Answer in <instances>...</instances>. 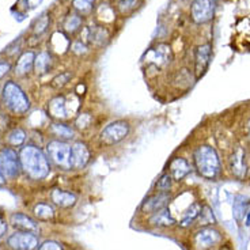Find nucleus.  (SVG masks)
I'll use <instances>...</instances> for the list:
<instances>
[{"instance_id": "1", "label": "nucleus", "mask_w": 250, "mask_h": 250, "mask_svg": "<svg viewBox=\"0 0 250 250\" xmlns=\"http://www.w3.org/2000/svg\"><path fill=\"white\" fill-rule=\"evenodd\" d=\"M19 161H21L22 171L31 180L40 181L46 178L49 174L50 166L48 156L36 146L27 144L22 147L19 152Z\"/></svg>"}, {"instance_id": "2", "label": "nucleus", "mask_w": 250, "mask_h": 250, "mask_svg": "<svg viewBox=\"0 0 250 250\" xmlns=\"http://www.w3.org/2000/svg\"><path fill=\"white\" fill-rule=\"evenodd\" d=\"M193 163L197 173L206 180H215L220 173L218 152L211 146H200L193 152Z\"/></svg>"}, {"instance_id": "3", "label": "nucleus", "mask_w": 250, "mask_h": 250, "mask_svg": "<svg viewBox=\"0 0 250 250\" xmlns=\"http://www.w3.org/2000/svg\"><path fill=\"white\" fill-rule=\"evenodd\" d=\"M1 102L10 112L18 116L25 114L30 109V101L27 98V95L14 81H8L4 83L3 90H1Z\"/></svg>"}, {"instance_id": "4", "label": "nucleus", "mask_w": 250, "mask_h": 250, "mask_svg": "<svg viewBox=\"0 0 250 250\" xmlns=\"http://www.w3.org/2000/svg\"><path fill=\"white\" fill-rule=\"evenodd\" d=\"M46 154L57 167L62 170L71 169V144L64 140H50L46 144Z\"/></svg>"}, {"instance_id": "5", "label": "nucleus", "mask_w": 250, "mask_h": 250, "mask_svg": "<svg viewBox=\"0 0 250 250\" xmlns=\"http://www.w3.org/2000/svg\"><path fill=\"white\" fill-rule=\"evenodd\" d=\"M22 171L19 154L11 147H4L0 150V173L6 180H15Z\"/></svg>"}, {"instance_id": "6", "label": "nucleus", "mask_w": 250, "mask_h": 250, "mask_svg": "<svg viewBox=\"0 0 250 250\" xmlns=\"http://www.w3.org/2000/svg\"><path fill=\"white\" fill-rule=\"evenodd\" d=\"M129 132H131L129 123L124 121V120H117V121H113L109 125H106L102 129L100 139L105 146H113V144L123 142L129 135Z\"/></svg>"}, {"instance_id": "7", "label": "nucleus", "mask_w": 250, "mask_h": 250, "mask_svg": "<svg viewBox=\"0 0 250 250\" xmlns=\"http://www.w3.org/2000/svg\"><path fill=\"white\" fill-rule=\"evenodd\" d=\"M215 0H193L190 4V18L196 25L209 22L215 17Z\"/></svg>"}, {"instance_id": "8", "label": "nucleus", "mask_w": 250, "mask_h": 250, "mask_svg": "<svg viewBox=\"0 0 250 250\" xmlns=\"http://www.w3.org/2000/svg\"><path fill=\"white\" fill-rule=\"evenodd\" d=\"M7 245L13 250H34L38 248V238L33 232L18 231L8 237Z\"/></svg>"}, {"instance_id": "9", "label": "nucleus", "mask_w": 250, "mask_h": 250, "mask_svg": "<svg viewBox=\"0 0 250 250\" xmlns=\"http://www.w3.org/2000/svg\"><path fill=\"white\" fill-rule=\"evenodd\" d=\"M212 57V46L211 44L199 45L194 50V75L199 81L201 76L206 74L208 65Z\"/></svg>"}, {"instance_id": "10", "label": "nucleus", "mask_w": 250, "mask_h": 250, "mask_svg": "<svg viewBox=\"0 0 250 250\" xmlns=\"http://www.w3.org/2000/svg\"><path fill=\"white\" fill-rule=\"evenodd\" d=\"M220 239H222V235L218 230H215L212 227H204L200 231L196 232L193 245L196 250H208L218 244Z\"/></svg>"}, {"instance_id": "11", "label": "nucleus", "mask_w": 250, "mask_h": 250, "mask_svg": "<svg viewBox=\"0 0 250 250\" xmlns=\"http://www.w3.org/2000/svg\"><path fill=\"white\" fill-rule=\"evenodd\" d=\"M90 162V150L87 144L83 142H75L71 146V169H84Z\"/></svg>"}, {"instance_id": "12", "label": "nucleus", "mask_w": 250, "mask_h": 250, "mask_svg": "<svg viewBox=\"0 0 250 250\" xmlns=\"http://www.w3.org/2000/svg\"><path fill=\"white\" fill-rule=\"evenodd\" d=\"M170 201L169 192H156L150 197H147L143 201V204L140 207L142 212L144 213H154L159 209L166 208Z\"/></svg>"}, {"instance_id": "13", "label": "nucleus", "mask_w": 250, "mask_h": 250, "mask_svg": "<svg viewBox=\"0 0 250 250\" xmlns=\"http://www.w3.org/2000/svg\"><path fill=\"white\" fill-rule=\"evenodd\" d=\"M10 223L13 226L14 229H17L19 231H26V232H33V234H37L38 232V223L33 218H30L29 215L25 213L15 212L10 216Z\"/></svg>"}, {"instance_id": "14", "label": "nucleus", "mask_w": 250, "mask_h": 250, "mask_svg": "<svg viewBox=\"0 0 250 250\" xmlns=\"http://www.w3.org/2000/svg\"><path fill=\"white\" fill-rule=\"evenodd\" d=\"M86 38L95 46H105L110 40V33L104 25H94L86 29Z\"/></svg>"}, {"instance_id": "15", "label": "nucleus", "mask_w": 250, "mask_h": 250, "mask_svg": "<svg viewBox=\"0 0 250 250\" xmlns=\"http://www.w3.org/2000/svg\"><path fill=\"white\" fill-rule=\"evenodd\" d=\"M190 165L188 162L185 158H173L171 162L169 163V173L173 178V181H181L190 173Z\"/></svg>"}, {"instance_id": "16", "label": "nucleus", "mask_w": 250, "mask_h": 250, "mask_svg": "<svg viewBox=\"0 0 250 250\" xmlns=\"http://www.w3.org/2000/svg\"><path fill=\"white\" fill-rule=\"evenodd\" d=\"M245 151L238 147L237 150L232 152L231 158H230V169H231L232 174L237 177L238 180H244L246 175V161H245Z\"/></svg>"}, {"instance_id": "17", "label": "nucleus", "mask_w": 250, "mask_h": 250, "mask_svg": "<svg viewBox=\"0 0 250 250\" xmlns=\"http://www.w3.org/2000/svg\"><path fill=\"white\" fill-rule=\"evenodd\" d=\"M34 62H36V55L31 50H26L21 56L18 62L15 64V74L19 76H25L34 69Z\"/></svg>"}, {"instance_id": "18", "label": "nucleus", "mask_w": 250, "mask_h": 250, "mask_svg": "<svg viewBox=\"0 0 250 250\" xmlns=\"http://www.w3.org/2000/svg\"><path fill=\"white\" fill-rule=\"evenodd\" d=\"M50 199L53 201V204L60 208H71L76 204V196L71 192H67V190H62V189H55L52 190V194H50Z\"/></svg>"}, {"instance_id": "19", "label": "nucleus", "mask_w": 250, "mask_h": 250, "mask_svg": "<svg viewBox=\"0 0 250 250\" xmlns=\"http://www.w3.org/2000/svg\"><path fill=\"white\" fill-rule=\"evenodd\" d=\"M48 113L50 117L56 120H64L68 117V112H67V102L64 97H56L50 101L48 105Z\"/></svg>"}, {"instance_id": "20", "label": "nucleus", "mask_w": 250, "mask_h": 250, "mask_svg": "<svg viewBox=\"0 0 250 250\" xmlns=\"http://www.w3.org/2000/svg\"><path fill=\"white\" fill-rule=\"evenodd\" d=\"M150 223L152 226H155V227H171V226H174L175 220L171 218L170 211L166 207L163 209H159L156 212L151 213Z\"/></svg>"}, {"instance_id": "21", "label": "nucleus", "mask_w": 250, "mask_h": 250, "mask_svg": "<svg viewBox=\"0 0 250 250\" xmlns=\"http://www.w3.org/2000/svg\"><path fill=\"white\" fill-rule=\"evenodd\" d=\"M83 27V18L79 14H68L62 22V30L67 36H72Z\"/></svg>"}, {"instance_id": "22", "label": "nucleus", "mask_w": 250, "mask_h": 250, "mask_svg": "<svg viewBox=\"0 0 250 250\" xmlns=\"http://www.w3.org/2000/svg\"><path fill=\"white\" fill-rule=\"evenodd\" d=\"M143 6V0H117L116 10L121 17H129Z\"/></svg>"}, {"instance_id": "23", "label": "nucleus", "mask_w": 250, "mask_h": 250, "mask_svg": "<svg viewBox=\"0 0 250 250\" xmlns=\"http://www.w3.org/2000/svg\"><path fill=\"white\" fill-rule=\"evenodd\" d=\"M50 132L56 138H59V140H64V142L75 138V129L69 125L62 124V123H55L50 125Z\"/></svg>"}, {"instance_id": "24", "label": "nucleus", "mask_w": 250, "mask_h": 250, "mask_svg": "<svg viewBox=\"0 0 250 250\" xmlns=\"http://www.w3.org/2000/svg\"><path fill=\"white\" fill-rule=\"evenodd\" d=\"M50 67H52V56L49 52H41L38 56H36L34 69L38 75H44L46 72H49Z\"/></svg>"}, {"instance_id": "25", "label": "nucleus", "mask_w": 250, "mask_h": 250, "mask_svg": "<svg viewBox=\"0 0 250 250\" xmlns=\"http://www.w3.org/2000/svg\"><path fill=\"white\" fill-rule=\"evenodd\" d=\"M33 213L38 220L49 222L55 218V208L50 204H46V203H38L37 206L33 208Z\"/></svg>"}, {"instance_id": "26", "label": "nucleus", "mask_w": 250, "mask_h": 250, "mask_svg": "<svg viewBox=\"0 0 250 250\" xmlns=\"http://www.w3.org/2000/svg\"><path fill=\"white\" fill-rule=\"evenodd\" d=\"M201 212V206L199 203H193L192 206L188 208L185 213L182 215V219H181V223L180 226L182 227H189V226L193 223L196 219L199 218V215Z\"/></svg>"}, {"instance_id": "27", "label": "nucleus", "mask_w": 250, "mask_h": 250, "mask_svg": "<svg viewBox=\"0 0 250 250\" xmlns=\"http://www.w3.org/2000/svg\"><path fill=\"white\" fill-rule=\"evenodd\" d=\"M72 6L76 14H79L82 18H84L93 13L95 0H72Z\"/></svg>"}, {"instance_id": "28", "label": "nucleus", "mask_w": 250, "mask_h": 250, "mask_svg": "<svg viewBox=\"0 0 250 250\" xmlns=\"http://www.w3.org/2000/svg\"><path fill=\"white\" fill-rule=\"evenodd\" d=\"M26 140V133L23 129L21 128H14L13 131L8 133L7 136V142L11 144L13 147H19L22 144L25 143Z\"/></svg>"}, {"instance_id": "29", "label": "nucleus", "mask_w": 250, "mask_h": 250, "mask_svg": "<svg viewBox=\"0 0 250 250\" xmlns=\"http://www.w3.org/2000/svg\"><path fill=\"white\" fill-rule=\"evenodd\" d=\"M49 23L50 18L46 13L42 14L41 17H38V19H36V22H34V25H33V31H34V34H36V36L42 34V33L46 31V29L49 27Z\"/></svg>"}, {"instance_id": "30", "label": "nucleus", "mask_w": 250, "mask_h": 250, "mask_svg": "<svg viewBox=\"0 0 250 250\" xmlns=\"http://www.w3.org/2000/svg\"><path fill=\"white\" fill-rule=\"evenodd\" d=\"M171 184H173L171 175L169 173H163L155 184L156 192H169L170 189H171Z\"/></svg>"}, {"instance_id": "31", "label": "nucleus", "mask_w": 250, "mask_h": 250, "mask_svg": "<svg viewBox=\"0 0 250 250\" xmlns=\"http://www.w3.org/2000/svg\"><path fill=\"white\" fill-rule=\"evenodd\" d=\"M199 218H200L201 220V225H213V223L216 222L215 218H213L212 209L208 206L201 207V212L200 215H199Z\"/></svg>"}, {"instance_id": "32", "label": "nucleus", "mask_w": 250, "mask_h": 250, "mask_svg": "<svg viewBox=\"0 0 250 250\" xmlns=\"http://www.w3.org/2000/svg\"><path fill=\"white\" fill-rule=\"evenodd\" d=\"M71 74L69 72H62V74H60V75H57L56 78H53L52 79V87L55 88H62V86H65L67 83L69 82V79H71Z\"/></svg>"}, {"instance_id": "33", "label": "nucleus", "mask_w": 250, "mask_h": 250, "mask_svg": "<svg viewBox=\"0 0 250 250\" xmlns=\"http://www.w3.org/2000/svg\"><path fill=\"white\" fill-rule=\"evenodd\" d=\"M91 121H93V117H91L88 113H83V114H81V116L76 119V126H78L79 129H86V128L90 126Z\"/></svg>"}, {"instance_id": "34", "label": "nucleus", "mask_w": 250, "mask_h": 250, "mask_svg": "<svg viewBox=\"0 0 250 250\" xmlns=\"http://www.w3.org/2000/svg\"><path fill=\"white\" fill-rule=\"evenodd\" d=\"M71 50L78 55V56H82V55H86L87 53V45L86 42H83V41H75L74 44L71 45Z\"/></svg>"}, {"instance_id": "35", "label": "nucleus", "mask_w": 250, "mask_h": 250, "mask_svg": "<svg viewBox=\"0 0 250 250\" xmlns=\"http://www.w3.org/2000/svg\"><path fill=\"white\" fill-rule=\"evenodd\" d=\"M37 250H64L62 245L56 241H45L38 246Z\"/></svg>"}, {"instance_id": "36", "label": "nucleus", "mask_w": 250, "mask_h": 250, "mask_svg": "<svg viewBox=\"0 0 250 250\" xmlns=\"http://www.w3.org/2000/svg\"><path fill=\"white\" fill-rule=\"evenodd\" d=\"M10 71H11V64H10V62L0 60V79H3Z\"/></svg>"}, {"instance_id": "37", "label": "nucleus", "mask_w": 250, "mask_h": 250, "mask_svg": "<svg viewBox=\"0 0 250 250\" xmlns=\"http://www.w3.org/2000/svg\"><path fill=\"white\" fill-rule=\"evenodd\" d=\"M8 128V119L4 114H0V131H6Z\"/></svg>"}, {"instance_id": "38", "label": "nucleus", "mask_w": 250, "mask_h": 250, "mask_svg": "<svg viewBox=\"0 0 250 250\" xmlns=\"http://www.w3.org/2000/svg\"><path fill=\"white\" fill-rule=\"evenodd\" d=\"M7 231V223L6 220H3V219H0V238L3 237Z\"/></svg>"}, {"instance_id": "39", "label": "nucleus", "mask_w": 250, "mask_h": 250, "mask_svg": "<svg viewBox=\"0 0 250 250\" xmlns=\"http://www.w3.org/2000/svg\"><path fill=\"white\" fill-rule=\"evenodd\" d=\"M4 184H6V178H4V177H3V174L0 173V187H3Z\"/></svg>"}]
</instances>
